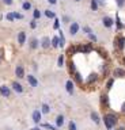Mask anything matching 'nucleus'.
<instances>
[{
  "mask_svg": "<svg viewBox=\"0 0 125 130\" xmlns=\"http://www.w3.org/2000/svg\"><path fill=\"white\" fill-rule=\"evenodd\" d=\"M103 122H105V126L106 129H113V126H116L118 122V118L116 114H106L103 116Z\"/></svg>",
  "mask_w": 125,
  "mask_h": 130,
  "instance_id": "f257e3e1",
  "label": "nucleus"
},
{
  "mask_svg": "<svg viewBox=\"0 0 125 130\" xmlns=\"http://www.w3.org/2000/svg\"><path fill=\"white\" fill-rule=\"evenodd\" d=\"M15 75H16L18 79H23V77H26V73H24V68L23 65H16V68H15Z\"/></svg>",
  "mask_w": 125,
  "mask_h": 130,
  "instance_id": "f03ea898",
  "label": "nucleus"
},
{
  "mask_svg": "<svg viewBox=\"0 0 125 130\" xmlns=\"http://www.w3.org/2000/svg\"><path fill=\"white\" fill-rule=\"evenodd\" d=\"M0 94H1V96H4V98H10V96H11V89H10V87L1 86V87H0Z\"/></svg>",
  "mask_w": 125,
  "mask_h": 130,
  "instance_id": "7ed1b4c3",
  "label": "nucleus"
},
{
  "mask_svg": "<svg viewBox=\"0 0 125 130\" xmlns=\"http://www.w3.org/2000/svg\"><path fill=\"white\" fill-rule=\"evenodd\" d=\"M79 23L78 22H73V23H71L70 26V34L71 35H76L78 34V31H79Z\"/></svg>",
  "mask_w": 125,
  "mask_h": 130,
  "instance_id": "20e7f679",
  "label": "nucleus"
},
{
  "mask_svg": "<svg viewBox=\"0 0 125 130\" xmlns=\"http://www.w3.org/2000/svg\"><path fill=\"white\" fill-rule=\"evenodd\" d=\"M26 79H27L29 84H30L31 87H38V81H37V79H35V76L34 75H27L26 76Z\"/></svg>",
  "mask_w": 125,
  "mask_h": 130,
  "instance_id": "39448f33",
  "label": "nucleus"
},
{
  "mask_svg": "<svg viewBox=\"0 0 125 130\" xmlns=\"http://www.w3.org/2000/svg\"><path fill=\"white\" fill-rule=\"evenodd\" d=\"M114 42H116V46H117L120 50H122V49H124V46H125V38L124 37H117Z\"/></svg>",
  "mask_w": 125,
  "mask_h": 130,
  "instance_id": "423d86ee",
  "label": "nucleus"
},
{
  "mask_svg": "<svg viewBox=\"0 0 125 130\" xmlns=\"http://www.w3.org/2000/svg\"><path fill=\"white\" fill-rule=\"evenodd\" d=\"M102 23H103L105 27L110 29L111 26H113V23H114V22H113V19H111L110 16H103V18H102Z\"/></svg>",
  "mask_w": 125,
  "mask_h": 130,
  "instance_id": "0eeeda50",
  "label": "nucleus"
},
{
  "mask_svg": "<svg viewBox=\"0 0 125 130\" xmlns=\"http://www.w3.org/2000/svg\"><path fill=\"white\" fill-rule=\"evenodd\" d=\"M24 42H26V33L24 31H19L18 33V43H19V46H23Z\"/></svg>",
  "mask_w": 125,
  "mask_h": 130,
  "instance_id": "6e6552de",
  "label": "nucleus"
},
{
  "mask_svg": "<svg viewBox=\"0 0 125 130\" xmlns=\"http://www.w3.org/2000/svg\"><path fill=\"white\" fill-rule=\"evenodd\" d=\"M12 89H14L16 94H23V86L19 84L18 81H12Z\"/></svg>",
  "mask_w": 125,
  "mask_h": 130,
  "instance_id": "1a4fd4ad",
  "label": "nucleus"
},
{
  "mask_svg": "<svg viewBox=\"0 0 125 130\" xmlns=\"http://www.w3.org/2000/svg\"><path fill=\"white\" fill-rule=\"evenodd\" d=\"M41 115H42V113L38 111V110L33 111V121H34V123H41Z\"/></svg>",
  "mask_w": 125,
  "mask_h": 130,
  "instance_id": "9d476101",
  "label": "nucleus"
},
{
  "mask_svg": "<svg viewBox=\"0 0 125 130\" xmlns=\"http://www.w3.org/2000/svg\"><path fill=\"white\" fill-rule=\"evenodd\" d=\"M55 123H56V126L57 127H61L62 125H64V115H57L56 116V119H55Z\"/></svg>",
  "mask_w": 125,
  "mask_h": 130,
  "instance_id": "9b49d317",
  "label": "nucleus"
},
{
  "mask_svg": "<svg viewBox=\"0 0 125 130\" xmlns=\"http://www.w3.org/2000/svg\"><path fill=\"white\" fill-rule=\"evenodd\" d=\"M39 46H42L44 49H48L49 46H50V39H49V37H44V38H42Z\"/></svg>",
  "mask_w": 125,
  "mask_h": 130,
  "instance_id": "f8f14e48",
  "label": "nucleus"
},
{
  "mask_svg": "<svg viewBox=\"0 0 125 130\" xmlns=\"http://www.w3.org/2000/svg\"><path fill=\"white\" fill-rule=\"evenodd\" d=\"M65 89H67V92H68V94H73V81H72V80H67Z\"/></svg>",
  "mask_w": 125,
  "mask_h": 130,
  "instance_id": "ddd939ff",
  "label": "nucleus"
},
{
  "mask_svg": "<svg viewBox=\"0 0 125 130\" xmlns=\"http://www.w3.org/2000/svg\"><path fill=\"white\" fill-rule=\"evenodd\" d=\"M113 75H114V77H124L125 76V71L121 68H116L114 72H113Z\"/></svg>",
  "mask_w": 125,
  "mask_h": 130,
  "instance_id": "4468645a",
  "label": "nucleus"
},
{
  "mask_svg": "<svg viewBox=\"0 0 125 130\" xmlns=\"http://www.w3.org/2000/svg\"><path fill=\"white\" fill-rule=\"evenodd\" d=\"M39 46V41L37 38H30V49H37Z\"/></svg>",
  "mask_w": 125,
  "mask_h": 130,
  "instance_id": "2eb2a0df",
  "label": "nucleus"
},
{
  "mask_svg": "<svg viewBox=\"0 0 125 130\" xmlns=\"http://www.w3.org/2000/svg\"><path fill=\"white\" fill-rule=\"evenodd\" d=\"M91 119H93L94 123H97V125H99V123H101V118H99L98 113H95V111H93V113H91Z\"/></svg>",
  "mask_w": 125,
  "mask_h": 130,
  "instance_id": "dca6fc26",
  "label": "nucleus"
},
{
  "mask_svg": "<svg viewBox=\"0 0 125 130\" xmlns=\"http://www.w3.org/2000/svg\"><path fill=\"white\" fill-rule=\"evenodd\" d=\"M50 45H52L53 48H60V38L53 37L52 39H50Z\"/></svg>",
  "mask_w": 125,
  "mask_h": 130,
  "instance_id": "f3484780",
  "label": "nucleus"
},
{
  "mask_svg": "<svg viewBox=\"0 0 125 130\" xmlns=\"http://www.w3.org/2000/svg\"><path fill=\"white\" fill-rule=\"evenodd\" d=\"M98 80V75L97 73H91L90 76H88V79H87V84H93L94 81H97Z\"/></svg>",
  "mask_w": 125,
  "mask_h": 130,
  "instance_id": "a211bd4d",
  "label": "nucleus"
},
{
  "mask_svg": "<svg viewBox=\"0 0 125 130\" xmlns=\"http://www.w3.org/2000/svg\"><path fill=\"white\" fill-rule=\"evenodd\" d=\"M101 104H102V107H108L109 99H108V95H106V94H103V95L101 96Z\"/></svg>",
  "mask_w": 125,
  "mask_h": 130,
  "instance_id": "6ab92c4d",
  "label": "nucleus"
},
{
  "mask_svg": "<svg viewBox=\"0 0 125 130\" xmlns=\"http://www.w3.org/2000/svg\"><path fill=\"white\" fill-rule=\"evenodd\" d=\"M41 113L45 114V115L50 113V107H49V104H46V103H44V104H42V106H41Z\"/></svg>",
  "mask_w": 125,
  "mask_h": 130,
  "instance_id": "aec40b11",
  "label": "nucleus"
},
{
  "mask_svg": "<svg viewBox=\"0 0 125 130\" xmlns=\"http://www.w3.org/2000/svg\"><path fill=\"white\" fill-rule=\"evenodd\" d=\"M39 125H41V129L42 127H44V129H48V130H56L57 129V126H53V125H50V123H39Z\"/></svg>",
  "mask_w": 125,
  "mask_h": 130,
  "instance_id": "412c9836",
  "label": "nucleus"
},
{
  "mask_svg": "<svg viewBox=\"0 0 125 130\" xmlns=\"http://www.w3.org/2000/svg\"><path fill=\"white\" fill-rule=\"evenodd\" d=\"M45 16L49 18V19H53V18H56V14L52 10H45Z\"/></svg>",
  "mask_w": 125,
  "mask_h": 130,
  "instance_id": "4be33fe9",
  "label": "nucleus"
},
{
  "mask_svg": "<svg viewBox=\"0 0 125 130\" xmlns=\"http://www.w3.org/2000/svg\"><path fill=\"white\" fill-rule=\"evenodd\" d=\"M73 79H75V81H76V83L82 84V76H80L79 72H75V73H73Z\"/></svg>",
  "mask_w": 125,
  "mask_h": 130,
  "instance_id": "5701e85b",
  "label": "nucleus"
},
{
  "mask_svg": "<svg viewBox=\"0 0 125 130\" xmlns=\"http://www.w3.org/2000/svg\"><path fill=\"white\" fill-rule=\"evenodd\" d=\"M68 69H70V73H71V75H73V73L76 72V71H75V65H73L72 61H68Z\"/></svg>",
  "mask_w": 125,
  "mask_h": 130,
  "instance_id": "b1692460",
  "label": "nucleus"
},
{
  "mask_svg": "<svg viewBox=\"0 0 125 130\" xmlns=\"http://www.w3.org/2000/svg\"><path fill=\"white\" fill-rule=\"evenodd\" d=\"M39 18H41V12H39V10H34V11H33V19L37 21V19H39Z\"/></svg>",
  "mask_w": 125,
  "mask_h": 130,
  "instance_id": "393cba45",
  "label": "nucleus"
},
{
  "mask_svg": "<svg viewBox=\"0 0 125 130\" xmlns=\"http://www.w3.org/2000/svg\"><path fill=\"white\" fill-rule=\"evenodd\" d=\"M22 8H23L24 11H29L31 8V4L29 3V1H23V3H22Z\"/></svg>",
  "mask_w": 125,
  "mask_h": 130,
  "instance_id": "a878e982",
  "label": "nucleus"
},
{
  "mask_svg": "<svg viewBox=\"0 0 125 130\" xmlns=\"http://www.w3.org/2000/svg\"><path fill=\"white\" fill-rule=\"evenodd\" d=\"M68 130H78V127H76V123L73 122V121H71V122L68 123Z\"/></svg>",
  "mask_w": 125,
  "mask_h": 130,
  "instance_id": "bb28decb",
  "label": "nucleus"
},
{
  "mask_svg": "<svg viewBox=\"0 0 125 130\" xmlns=\"http://www.w3.org/2000/svg\"><path fill=\"white\" fill-rule=\"evenodd\" d=\"M91 10H93V11L98 10V1H97V0H91Z\"/></svg>",
  "mask_w": 125,
  "mask_h": 130,
  "instance_id": "cd10ccee",
  "label": "nucleus"
},
{
  "mask_svg": "<svg viewBox=\"0 0 125 130\" xmlns=\"http://www.w3.org/2000/svg\"><path fill=\"white\" fill-rule=\"evenodd\" d=\"M57 65H59L60 68H61V66H64V56H60L59 57V60H57Z\"/></svg>",
  "mask_w": 125,
  "mask_h": 130,
  "instance_id": "c85d7f7f",
  "label": "nucleus"
},
{
  "mask_svg": "<svg viewBox=\"0 0 125 130\" xmlns=\"http://www.w3.org/2000/svg\"><path fill=\"white\" fill-rule=\"evenodd\" d=\"M53 29H55V30H59V29H60V21L57 19V18H56L55 23H53Z\"/></svg>",
  "mask_w": 125,
  "mask_h": 130,
  "instance_id": "c756f323",
  "label": "nucleus"
},
{
  "mask_svg": "<svg viewBox=\"0 0 125 130\" xmlns=\"http://www.w3.org/2000/svg\"><path fill=\"white\" fill-rule=\"evenodd\" d=\"M10 22H14V19H15V16H14V12H8L7 14V16H6Z\"/></svg>",
  "mask_w": 125,
  "mask_h": 130,
  "instance_id": "7c9ffc66",
  "label": "nucleus"
},
{
  "mask_svg": "<svg viewBox=\"0 0 125 130\" xmlns=\"http://www.w3.org/2000/svg\"><path fill=\"white\" fill-rule=\"evenodd\" d=\"M113 83H114V80H113V79H110V80L108 81V84H106V88H108V89H110V88H111V86H113Z\"/></svg>",
  "mask_w": 125,
  "mask_h": 130,
  "instance_id": "2f4dec72",
  "label": "nucleus"
},
{
  "mask_svg": "<svg viewBox=\"0 0 125 130\" xmlns=\"http://www.w3.org/2000/svg\"><path fill=\"white\" fill-rule=\"evenodd\" d=\"M83 31L86 33V34H90V33H93V31H91V29L88 27V26H84V27H83Z\"/></svg>",
  "mask_w": 125,
  "mask_h": 130,
  "instance_id": "473e14b6",
  "label": "nucleus"
},
{
  "mask_svg": "<svg viewBox=\"0 0 125 130\" xmlns=\"http://www.w3.org/2000/svg\"><path fill=\"white\" fill-rule=\"evenodd\" d=\"M30 27L31 29H35V27H37V22H35V19H33V21L30 22Z\"/></svg>",
  "mask_w": 125,
  "mask_h": 130,
  "instance_id": "72a5a7b5",
  "label": "nucleus"
},
{
  "mask_svg": "<svg viewBox=\"0 0 125 130\" xmlns=\"http://www.w3.org/2000/svg\"><path fill=\"white\" fill-rule=\"evenodd\" d=\"M1 1H3L6 6H11V4L14 3V0H1Z\"/></svg>",
  "mask_w": 125,
  "mask_h": 130,
  "instance_id": "f704fd0d",
  "label": "nucleus"
},
{
  "mask_svg": "<svg viewBox=\"0 0 125 130\" xmlns=\"http://www.w3.org/2000/svg\"><path fill=\"white\" fill-rule=\"evenodd\" d=\"M14 16H15V19H23V15L18 14V12H14Z\"/></svg>",
  "mask_w": 125,
  "mask_h": 130,
  "instance_id": "c9c22d12",
  "label": "nucleus"
},
{
  "mask_svg": "<svg viewBox=\"0 0 125 130\" xmlns=\"http://www.w3.org/2000/svg\"><path fill=\"white\" fill-rule=\"evenodd\" d=\"M68 22H70V16L64 15V16H62V23H68Z\"/></svg>",
  "mask_w": 125,
  "mask_h": 130,
  "instance_id": "e433bc0d",
  "label": "nucleus"
},
{
  "mask_svg": "<svg viewBox=\"0 0 125 130\" xmlns=\"http://www.w3.org/2000/svg\"><path fill=\"white\" fill-rule=\"evenodd\" d=\"M88 37H90V39H91V41H94V42L97 41V37H95V35H94L93 33H90V34H88Z\"/></svg>",
  "mask_w": 125,
  "mask_h": 130,
  "instance_id": "4c0bfd02",
  "label": "nucleus"
},
{
  "mask_svg": "<svg viewBox=\"0 0 125 130\" xmlns=\"http://www.w3.org/2000/svg\"><path fill=\"white\" fill-rule=\"evenodd\" d=\"M125 3V0H117V4H118V7H122Z\"/></svg>",
  "mask_w": 125,
  "mask_h": 130,
  "instance_id": "58836bf2",
  "label": "nucleus"
},
{
  "mask_svg": "<svg viewBox=\"0 0 125 130\" xmlns=\"http://www.w3.org/2000/svg\"><path fill=\"white\" fill-rule=\"evenodd\" d=\"M97 1L101 4V6H105V0H97Z\"/></svg>",
  "mask_w": 125,
  "mask_h": 130,
  "instance_id": "ea45409f",
  "label": "nucleus"
},
{
  "mask_svg": "<svg viewBox=\"0 0 125 130\" xmlns=\"http://www.w3.org/2000/svg\"><path fill=\"white\" fill-rule=\"evenodd\" d=\"M48 1H49L50 4H56V3H57V0H48Z\"/></svg>",
  "mask_w": 125,
  "mask_h": 130,
  "instance_id": "a19ab883",
  "label": "nucleus"
},
{
  "mask_svg": "<svg viewBox=\"0 0 125 130\" xmlns=\"http://www.w3.org/2000/svg\"><path fill=\"white\" fill-rule=\"evenodd\" d=\"M30 130H41V127H39V126H35V127H33V129H30Z\"/></svg>",
  "mask_w": 125,
  "mask_h": 130,
  "instance_id": "79ce46f5",
  "label": "nucleus"
},
{
  "mask_svg": "<svg viewBox=\"0 0 125 130\" xmlns=\"http://www.w3.org/2000/svg\"><path fill=\"white\" fill-rule=\"evenodd\" d=\"M122 111H124V113H125V104H124V106H122Z\"/></svg>",
  "mask_w": 125,
  "mask_h": 130,
  "instance_id": "37998d69",
  "label": "nucleus"
},
{
  "mask_svg": "<svg viewBox=\"0 0 125 130\" xmlns=\"http://www.w3.org/2000/svg\"><path fill=\"white\" fill-rule=\"evenodd\" d=\"M122 62H124V64H125V58H122Z\"/></svg>",
  "mask_w": 125,
  "mask_h": 130,
  "instance_id": "c03bdc74",
  "label": "nucleus"
},
{
  "mask_svg": "<svg viewBox=\"0 0 125 130\" xmlns=\"http://www.w3.org/2000/svg\"><path fill=\"white\" fill-rule=\"evenodd\" d=\"M0 61H1V56H0Z\"/></svg>",
  "mask_w": 125,
  "mask_h": 130,
  "instance_id": "a18cd8bd",
  "label": "nucleus"
},
{
  "mask_svg": "<svg viewBox=\"0 0 125 130\" xmlns=\"http://www.w3.org/2000/svg\"><path fill=\"white\" fill-rule=\"evenodd\" d=\"M75 1H80V0H75Z\"/></svg>",
  "mask_w": 125,
  "mask_h": 130,
  "instance_id": "49530a36",
  "label": "nucleus"
},
{
  "mask_svg": "<svg viewBox=\"0 0 125 130\" xmlns=\"http://www.w3.org/2000/svg\"><path fill=\"white\" fill-rule=\"evenodd\" d=\"M108 130H111V129H108Z\"/></svg>",
  "mask_w": 125,
  "mask_h": 130,
  "instance_id": "de8ad7c7",
  "label": "nucleus"
}]
</instances>
